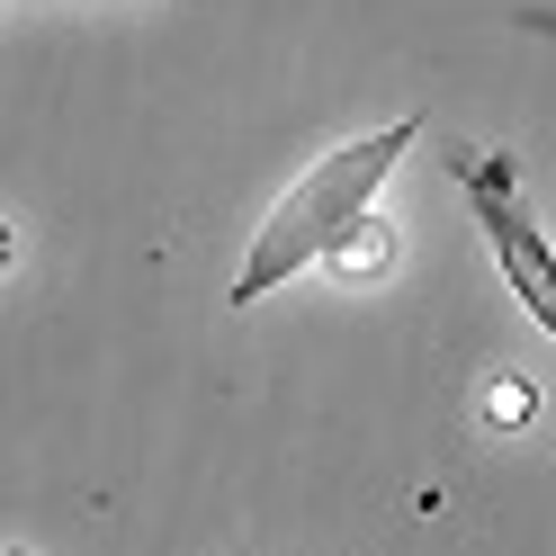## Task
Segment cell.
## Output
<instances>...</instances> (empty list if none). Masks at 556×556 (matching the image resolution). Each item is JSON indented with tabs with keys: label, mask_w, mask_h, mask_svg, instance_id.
I'll list each match as a JSON object with an SVG mask.
<instances>
[{
	"label": "cell",
	"mask_w": 556,
	"mask_h": 556,
	"mask_svg": "<svg viewBox=\"0 0 556 556\" xmlns=\"http://www.w3.org/2000/svg\"><path fill=\"white\" fill-rule=\"evenodd\" d=\"M448 170H458V189H467V206H476L484 242H494V261H503V278H511V296L530 305V324L556 341V242L539 233L530 198H520V180H511V162L458 144V153H448Z\"/></svg>",
	"instance_id": "cell-2"
},
{
	"label": "cell",
	"mask_w": 556,
	"mask_h": 556,
	"mask_svg": "<svg viewBox=\"0 0 556 556\" xmlns=\"http://www.w3.org/2000/svg\"><path fill=\"white\" fill-rule=\"evenodd\" d=\"M413 135H422V117H395V126L351 135V144H332V153L305 162L296 180H288V198L261 216L252 252H242V269H233V305H261L269 288H288L296 269L359 252V242L377 233L368 206H377V189H387V170L413 153Z\"/></svg>",
	"instance_id": "cell-1"
},
{
	"label": "cell",
	"mask_w": 556,
	"mask_h": 556,
	"mask_svg": "<svg viewBox=\"0 0 556 556\" xmlns=\"http://www.w3.org/2000/svg\"><path fill=\"white\" fill-rule=\"evenodd\" d=\"M520 27H530V37H556V10H530V18H520Z\"/></svg>",
	"instance_id": "cell-3"
}]
</instances>
